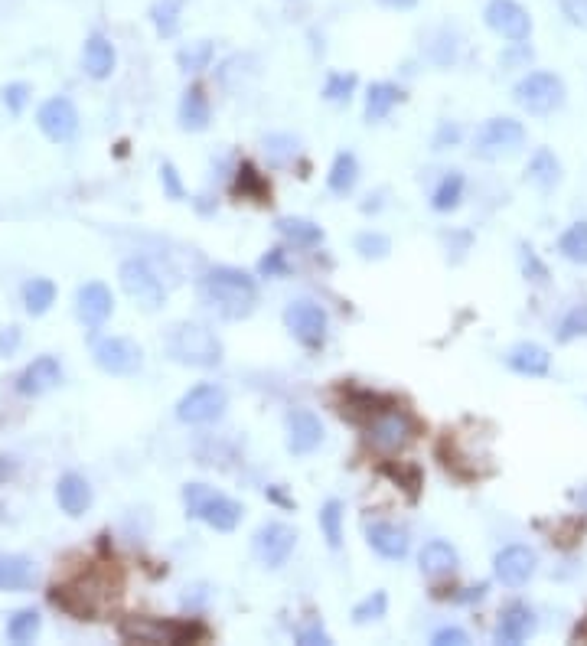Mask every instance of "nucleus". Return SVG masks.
<instances>
[{"label":"nucleus","mask_w":587,"mask_h":646,"mask_svg":"<svg viewBox=\"0 0 587 646\" xmlns=\"http://www.w3.org/2000/svg\"><path fill=\"white\" fill-rule=\"evenodd\" d=\"M535 633V614H532V607L529 604H509L503 617H499V627H496V640L499 643H506V646H516L522 640H529Z\"/></svg>","instance_id":"obj_20"},{"label":"nucleus","mask_w":587,"mask_h":646,"mask_svg":"<svg viewBox=\"0 0 587 646\" xmlns=\"http://www.w3.org/2000/svg\"><path fill=\"white\" fill-rule=\"evenodd\" d=\"M356 252L362 258H385L392 252V242L385 239V235H379V232H362L356 239Z\"/></svg>","instance_id":"obj_41"},{"label":"nucleus","mask_w":587,"mask_h":646,"mask_svg":"<svg viewBox=\"0 0 587 646\" xmlns=\"http://www.w3.org/2000/svg\"><path fill=\"white\" fill-rule=\"evenodd\" d=\"M121 637L131 643H196L206 637L203 624H180V620H154V617H128L121 624Z\"/></svg>","instance_id":"obj_5"},{"label":"nucleus","mask_w":587,"mask_h":646,"mask_svg":"<svg viewBox=\"0 0 587 646\" xmlns=\"http://www.w3.org/2000/svg\"><path fill=\"white\" fill-rule=\"evenodd\" d=\"M366 536H369L372 549H376L382 558H389V562H402V558L408 555V536L392 523H372Z\"/></svg>","instance_id":"obj_24"},{"label":"nucleus","mask_w":587,"mask_h":646,"mask_svg":"<svg viewBox=\"0 0 587 646\" xmlns=\"http://www.w3.org/2000/svg\"><path fill=\"white\" fill-rule=\"evenodd\" d=\"M95 363L108 376H134L144 363V353L128 337H105L95 343Z\"/></svg>","instance_id":"obj_10"},{"label":"nucleus","mask_w":587,"mask_h":646,"mask_svg":"<svg viewBox=\"0 0 587 646\" xmlns=\"http://www.w3.org/2000/svg\"><path fill=\"white\" fill-rule=\"evenodd\" d=\"M167 353L183 366L209 369L222 359V343L216 340V333L203 327V323L180 320L167 330Z\"/></svg>","instance_id":"obj_3"},{"label":"nucleus","mask_w":587,"mask_h":646,"mask_svg":"<svg viewBox=\"0 0 587 646\" xmlns=\"http://www.w3.org/2000/svg\"><path fill=\"white\" fill-rule=\"evenodd\" d=\"M27 98H30L27 82H10L4 89V105L10 108V115H20V111L27 108Z\"/></svg>","instance_id":"obj_44"},{"label":"nucleus","mask_w":587,"mask_h":646,"mask_svg":"<svg viewBox=\"0 0 587 646\" xmlns=\"http://www.w3.org/2000/svg\"><path fill=\"white\" fill-rule=\"evenodd\" d=\"M53 301H56V284L53 281H49V278L27 281V288H23V304H27V310L33 317L46 314V310L53 307Z\"/></svg>","instance_id":"obj_32"},{"label":"nucleus","mask_w":587,"mask_h":646,"mask_svg":"<svg viewBox=\"0 0 587 646\" xmlns=\"http://www.w3.org/2000/svg\"><path fill=\"white\" fill-rule=\"evenodd\" d=\"M239 190L248 193V196H258V200H265V193H268V186L261 183V177L252 170V167H242L239 170Z\"/></svg>","instance_id":"obj_45"},{"label":"nucleus","mask_w":587,"mask_h":646,"mask_svg":"<svg viewBox=\"0 0 587 646\" xmlns=\"http://www.w3.org/2000/svg\"><path fill=\"white\" fill-rule=\"evenodd\" d=\"M36 124H40V131L49 141L66 144L79 134V111L69 98H49V102H43L40 115H36Z\"/></svg>","instance_id":"obj_13"},{"label":"nucleus","mask_w":587,"mask_h":646,"mask_svg":"<svg viewBox=\"0 0 587 646\" xmlns=\"http://www.w3.org/2000/svg\"><path fill=\"white\" fill-rule=\"evenodd\" d=\"M180 124L186 131H206L209 128V98H206L203 89H199V85H193V89L183 92Z\"/></svg>","instance_id":"obj_27"},{"label":"nucleus","mask_w":587,"mask_h":646,"mask_svg":"<svg viewBox=\"0 0 587 646\" xmlns=\"http://www.w3.org/2000/svg\"><path fill=\"white\" fill-rule=\"evenodd\" d=\"M434 646H464V643H470V637L460 627H444V630H437L434 633V640H431Z\"/></svg>","instance_id":"obj_48"},{"label":"nucleus","mask_w":587,"mask_h":646,"mask_svg":"<svg viewBox=\"0 0 587 646\" xmlns=\"http://www.w3.org/2000/svg\"><path fill=\"white\" fill-rule=\"evenodd\" d=\"M111 310H115V301H111V291L105 288L102 281L82 284L79 294H76V314H79V320L85 323V327L98 330L111 317Z\"/></svg>","instance_id":"obj_18"},{"label":"nucleus","mask_w":587,"mask_h":646,"mask_svg":"<svg viewBox=\"0 0 587 646\" xmlns=\"http://www.w3.org/2000/svg\"><path fill=\"white\" fill-rule=\"evenodd\" d=\"M294 545H297V532L291 526H284V523H265L258 532H255V542H252V549L258 555V562L261 565H268V568H281L287 558H291L294 552Z\"/></svg>","instance_id":"obj_14"},{"label":"nucleus","mask_w":587,"mask_h":646,"mask_svg":"<svg viewBox=\"0 0 587 646\" xmlns=\"http://www.w3.org/2000/svg\"><path fill=\"white\" fill-rule=\"evenodd\" d=\"M121 591V581L111 578V571H85L82 578L69 581V585L53 588V604L62 607L66 614L79 620H95V614L102 611L108 601H115Z\"/></svg>","instance_id":"obj_1"},{"label":"nucleus","mask_w":587,"mask_h":646,"mask_svg":"<svg viewBox=\"0 0 587 646\" xmlns=\"http://www.w3.org/2000/svg\"><path fill=\"white\" fill-rule=\"evenodd\" d=\"M183 503H186V513L193 519H203L206 526L219 529V532H232L242 523V503H235L232 496L206 487V483H186Z\"/></svg>","instance_id":"obj_4"},{"label":"nucleus","mask_w":587,"mask_h":646,"mask_svg":"<svg viewBox=\"0 0 587 646\" xmlns=\"http://www.w3.org/2000/svg\"><path fill=\"white\" fill-rule=\"evenodd\" d=\"M17 346H20V330H17V327H10V330L0 333V356L14 353Z\"/></svg>","instance_id":"obj_52"},{"label":"nucleus","mask_w":587,"mask_h":646,"mask_svg":"<svg viewBox=\"0 0 587 646\" xmlns=\"http://www.w3.org/2000/svg\"><path fill=\"white\" fill-rule=\"evenodd\" d=\"M506 366L512 372H519V376L539 379V376H548V369H552V356H548V350H542L539 343H519L509 350Z\"/></svg>","instance_id":"obj_21"},{"label":"nucleus","mask_w":587,"mask_h":646,"mask_svg":"<svg viewBox=\"0 0 587 646\" xmlns=\"http://www.w3.org/2000/svg\"><path fill=\"white\" fill-rule=\"evenodd\" d=\"M493 565H496V578L503 581L506 588H522L535 575L539 555H535L529 545H506V549L496 555Z\"/></svg>","instance_id":"obj_16"},{"label":"nucleus","mask_w":587,"mask_h":646,"mask_svg":"<svg viewBox=\"0 0 587 646\" xmlns=\"http://www.w3.org/2000/svg\"><path fill=\"white\" fill-rule=\"evenodd\" d=\"M574 337H587V301L574 304L565 314V320H561V327H558V340L561 343H568Z\"/></svg>","instance_id":"obj_39"},{"label":"nucleus","mask_w":587,"mask_h":646,"mask_svg":"<svg viewBox=\"0 0 587 646\" xmlns=\"http://www.w3.org/2000/svg\"><path fill=\"white\" fill-rule=\"evenodd\" d=\"M177 62H180V69H186V72H203V69H209V62H212V43H209V40L190 43V46L180 49V53H177Z\"/></svg>","instance_id":"obj_38"},{"label":"nucleus","mask_w":587,"mask_h":646,"mask_svg":"<svg viewBox=\"0 0 587 646\" xmlns=\"http://www.w3.org/2000/svg\"><path fill=\"white\" fill-rule=\"evenodd\" d=\"M226 389H219V385H196L180 399L177 405V418L186 421V425H209V421H219L222 412H226Z\"/></svg>","instance_id":"obj_9"},{"label":"nucleus","mask_w":587,"mask_h":646,"mask_svg":"<svg viewBox=\"0 0 587 646\" xmlns=\"http://www.w3.org/2000/svg\"><path fill=\"white\" fill-rule=\"evenodd\" d=\"M180 17H183V0H157L151 7L154 30L164 36V40L180 33Z\"/></svg>","instance_id":"obj_30"},{"label":"nucleus","mask_w":587,"mask_h":646,"mask_svg":"<svg viewBox=\"0 0 587 646\" xmlns=\"http://www.w3.org/2000/svg\"><path fill=\"white\" fill-rule=\"evenodd\" d=\"M320 529H323V536H327L330 549H340L343 545V503L340 500H330L320 509Z\"/></svg>","instance_id":"obj_35"},{"label":"nucleus","mask_w":587,"mask_h":646,"mask_svg":"<svg viewBox=\"0 0 587 646\" xmlns=\"http://www.w3.org/2000/svg\"><path fill=\"white\" fill-rule=\"evenodd\" d=\"M56 503L62 506V513L69 516H82L85 509L92 506V487L89 480L79 474H66L56 483Z\"/></svg>","instance_id":"obj_22"},{"label":"nucleus","mask_w":587,"mask_h":646,"mask_svg":"<svg viewBox=\"0 0 587 646\" xmlns=\"http://www.w3.org/2000/svg\"><path fill=\"white\" fill-rule=\"evenodd\" d=\"M578 637H587V624H584V627H578Z\"/></svg>","instance_id":"obj_55"},{"label":"nucleus","mask_w":587,"mask_h":646,"mask_svg":"<svg viewBox=\"0 0 587 646\" xmlns=\"http://www.w3.org/2000/svg\"><path fill=\"white\" fill-rule=\"evenodd\" d=\"M258 268H261V275H268V278H274V275H284V271H287L284 252H281V248H274L271 255L261 258V265H258Z\"/></svg>","instance_id":"obj_49"},{"label":"nucleus","mask_w":587,"mask_h":646,"mask_svg":"<svg viewBox=\"0 0 587 646\" xmlns=\"http://www.w3.org/2000/svg\"><path fill=\"white\" fill-rule=\"evenodd\" d=\"M385 7H392V10H411L418 4V0H382Z\"/></svg>","instance_id":"obj_53"},{"label":"nucleus","mask_w":587,"mask_h":646,"mask_svg":"<svg viewBox=\"0 0 587 646\" xmlns=\"http://www.w3.org/2000/svg\"><path fill=\"white\" fill-rule=\"evenodd\" d=\"M516 102L526 108L529 115H552L565 105V82L555 72H529L526 79L516 85Z\"/></svg>","instance_id":"obj_6"},{"label":"nucleus","mask_w":587,"mask_h":646,"mask_svg":"<svg viewBox=\"0 0 587 646\" xmlns=\"http://www.w3.org/2000/svg\"><path fill=\"white\" fill-rule=\"evenodd\" d=\"M284 323H287V330H291L297 340H301L304 346H310V350H317V346H323V340H327V314H323V307L314 304V301L287 304Z\"/></svg>","instance_id":"obj_12"},{"label":"nucleus","mask_w":587,"mask_h":646,"mask_svg":"<svg viewBox=\"0 0 587 646\" xmlns=\"http://www.w3.org/2000/svg\"><path fill=\"white\" fill-rule=\"evenodd\" d=\"M519 258H522V271H526V278H532L535 284H545L548 281V268L539 262V255H535L529 245L519 248Z\"/></svg>","instance_id":"obj_43"},{"label":"nucleus","mask_w":587,"mask_h":646,"mask_svg":"<svg viewBox=\"0 0 587 646\" xmlns=\"http://www.w3.org/2000/svg\"><path fill=\"white\" fill-rule=\"evenodd\" d=\"M353 89H356V76L333 72V76L327 79V85H323V95H327L330 102H346V98L353 95Z\"/></svg>","instance_id":"obj_42"},{"label":"nucleus","mask_w":587,"mask_h":646,"mask_svg":"<svg viewBox=\"0 0 587 646\" xmlns=\"http://www.w3.org/2000/svg\"><path fill=\"white\" fill-rule=\"evenodd\" d=\"M115 62H118V56H115V46H111L105 36H89L85 40V46H82V66H85V72H89L92 79H108L111 72H115Z\"/></svg>","instance_id":"obj_23"},{"label":"nucleus","mask_w":587,"mask_h":646,"mask_svg":"<svg viewBox=\"0 0 587 646\" xmlns=\"http://www.w3.org/2000/svg\"><path fill=\"white\" fill-rule=\"evenodd\" d=\"M411 421L405 412H379L369 418V441L379 447V451H402V447L411 441Z\"/></svg>","instance_id":"obj_15"},{"label":"nucleus","mask_w":587,"mask_h":646,"mask_svg":"<svg viewBox=\"0 0 587 646\" xmlns=\"http://www.w3.org/2000/svg\"><path fill=\"white\" fill-rule=\"evenodd\" d=\"M457 141H460V128H457V124H444V128L437 131L434 147H437V151H444V144H457Z\"/></svg>","instance_id":"obj_51"},{"label":"nucleus","mask_w":587,"mask_h":646,"mask_svg":"<svg viewBox=\"0 0 587 646\" xmlns=\"http://www.w3.org/2000/svg\"><path fill=\"white\" fill-rule=\"evenodd\" d=\"M356 180H359V164H356V157L349 154V151L336 154L333 170H330V190L340 193V196H346V193L356 186Z\"/></svg>","instance_id":"obj_33"},{"label":"nucleus","mask_w":587,"mask_h":646,"mask_svg":"<svg viewBox=\"0 0 587 646\" xmlns=\"http://www.w3.org/2000/svg\"><path fill=\"white\" fill-rule=\"evenodd\" d=\"M418 565H421V571L428 578H444V575H451V571L457 568V549H454L451 542L434 539V542H428L421 549Z\"/></svg>","instance_id":"obj_26"},{"label":"nucleus","mask_w":587,"mask_h":646,"mask_svg":"<svg viewBox=\"0 0 587 646\" xmlns=\"http://www.w3.org/2000/svg\"><path fill=\"white\" fill-rule=\"evenodd\" d=\"M460 196H464V177L457 170H451L447 177L437 183V190L431 193V206L437 213H451V209L460 206Z\"/></svg>","instance_id":"obj_31"},{"label":"nucleus","mask_w":587,"mask_h":646,"mask_svg":"<svg viewBox=\"0 0 587 646\" xmlns=\"http://www.w3.org/2000/svg\"><path fill=\"white\" fill-rule=\"evenodd\" d=\"M558 252L574 265H587V222H574V226L561 235Z\"/></svg>","instance_id":"obj_34"},{"label":"nucleus","mask_w":587,"mask_h":646,"mask_svg":"<svg viewBox=\"0 0 587 646\" xmlns=\"http://www.w3.org/2000/svg\"><path fill=\"white\" fill-rule=\"evenodd\" d=\"M160 177H164V186H167V193L173 196V200H183V186H180V177H177V170H173V164H164Z\"/></svg>","instance_id":"obj_50"},{"label":"nucleus","mask_w":587,"mask_h":646,"mask_svg":"<svg viewBox=\"0 0 587 646\" xmlns=\"http://www.w3.org/2000/svg\"><path fill=\"white\" fill-rule=\"evenodd\" d=\"M526 177H529V183L539 186V190H552V186H558V180H561L558 157L548 151V147H539V151H535L532 160H529Z\"/></svg>","instance_id":"obj_28"},{"label":"nucleus","mask_w":587,"mask_h":646,"mask_svg":"<svg viewBox=\"0 0 587 646\" xmlns=\"http://www.w3.org/2000/svg\"><path fill=\"white\" fill-rule=\"evenodd\" d=\"M10 474H14V461H10V457H0V480H7Z\"/></svg>","instance_id":"obj_54"},{"label":"nucleus","mask_w":587,"mask_h":646,"mask_svg":"<svg viewBox=\"0 0 587 646\" xmlns=\"http://www.w3.org/2000/svg\"><path fill=\"white\" fill-rule=\"evenodd\" d=\"M121 288L124 294L131 297V301H137L144 310H157L160 304H164V281L157 278V271L144 262V258H128V262L121 265Z\"/></svg>","instance_id":"obj_8"},{"label":"nucleus","mask_w":587,"mask_h":646,"mask_svg":"<svg viewBox=\"0 0 587 646\" xmlns=\"http://www.w3.org/2000/svg\"><path fill=\"white\" fill-rule=\"evenodd\" d=\"M483 17H486V27L503 36V40H512V43H526L529 33H532L529 10L516 4V0H490Z\"/></svg>","instance_id":"obj_11"},{"label":"nucleus","mask_w":587,"mask_h":646,"mask_svg":"<svg viewBox=\"0 0 587 646\" xmlns=\"http://www.w3.org/2000/svg\"><path fill=\"white\" fill-rule=\"evenodd\" d=\"M561 14H565L574 27L587 30V0H561Z\"/></svg>","instance_id":"obj_47"},{"label":"nucleus","mask_w":587,"mask_h":646,"mask_svg":"<svg viewBox=\"0 0 587 646\" xmlns=\"http://www.w3.org/2000/svg\"><path fill=\"white\" fill-rule=\"evenodd\" d=\"M297 643H304V646H327L330 643V633L323 630L317 620H310L307 627L297 630Z\"/></svg>","instance_id":"obj_46"},{"label":"nucleus","mask_w":587,"mask_h":646,"mask_svg":"<svg viewBox=\"0 0 587 646\" xmlns=\"http://www.w3.org/2000/svg\"><path fill=\"white\" fill-rule=\"evenodd\" d=\"M199 294L209 307L222 310L226 317H245L258 301V284L245 271L222 265L206 271V278L199 281Z\"/></svg>","instance_id":"obj_2"},{"label":"nucleus","mask_w":587,"mask_h":646,"mask_svg":"<svg viewBox=\"0 0 587 646\" xmlns=\"http://www.w3.org/2000/svg\"><path fill=\"white\" fill-rule=\"evenodd\" d=\"M36 568L27 555H0V591H30Z\"/></svg>","instance_id":"obj_25"},{"label":"nucleus","mask_w":587,"mask_h":646,"mask_svg":"<svg viewBox=\"0 0 587 646\" xmlns=\"http://www.w3.org/2000/svg\"><path fill=\"white\" fill-rule=\"evenodd\" d=\"M40 633V614L36 611H17L7 624V640L10 643H30Z\"/></svg>","instance_id":"obj_37"},{"label":"nucleus","mask_w":587,"mask_h":646,"mask_svg":"<svg viewBox=\"0 0 587 646\" xmlns=\"http://www.w3.org/2000/svg\"><path fill=\"white\" fill-rule=\"evenodd\" d=\"M385 607H389V598H385V591H376V594H369L366 601H359L353 607V620H356V624L379 620V617H385Z\"/></svg>","instance_id":"obj_40"},{"label":"nucleus","mask_w":587,"mask_h":646,"mask_svg":"<svg viewBox=\"0 0 587 646\" xmlns=\"http://www.w3.org/2000/svg\"><path fill=\"white\" fill-rule=\"evenodd\" d=\"M278 229L294 245H317V242H323V229L314 226V222H307V219H281Z\"/></svg>","instance_id":"obj_36"},{"label":"nucleus","mask_w":587,"mask_h":646,"mask_svg":"<svg viewBox=\"0 0 587 646\" xmlns=\"http://www.w3.org/2000/svg\"><path fill=\"white\" fill-rule=\"evenodd\" d=\"M323 441V425L314 412L297 408L287 415V451L291 454H314Z\"/></svg>","instance_id":"obj_17"},{"label":"nucleus","mask_w":587,"mask_h":646,"mask_svg":"<svg viewBox=\"0 0 587 646\" xmlns=\"http://www.w3.org/2000/svg\"><path fill=\"white\" fill-rule=\"evenodd\" d=\"M526 144V128L516 118H490L477 131V141H473V154L483 160H499L516 154L519 147Z\"/></svg>","instance_id":"obj_7"},{"label":"nucleus","mask_w":587,"mask_h":646,"mask_svg":"<svg viewBox=\"0 0 587 646\" xmlns=\"http://www.w3.org/2000/svg\"><path fill=\"white\" fill-rule=\"evenodd\" d=\"M62 382V366L56 356H36L33 363L20 372L17 379V392L20 395H43L49 389H56Z\"/></svg>","instance_id":"obj_19"},{"label":"nucleus","mask_w":587,"mask_h":646,"mask_svg":"<svg viewBox=\"0 0 587 646\" xmlns=\"http://www.w3.org/2000/svg\"><path fill=\"white\" fill-rule=\"evenodd\" d=\"M402 102V89L392 82H376L366 95V118L369 121H382L389 118V111Z\"/></svg>","instance_id":"obj_29"}]
</instances>
